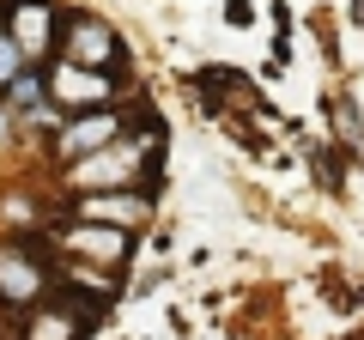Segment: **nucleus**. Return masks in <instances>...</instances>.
Segmentation results:
<instances>
[{"instance_id":"nucleus-3","label":"nucleus","mask_w":364,"mask_h":340,"mask_svg":"<svg viewBox=\"0 0 364 340\" xmlns=\"http://www.w3.org/2000/svg\"><path fill=\"white\" fill-rule=\"evenodd\" d=\"M61 61H79V67H104V73H128L134 79V67H128V43H122V31L109 25V18H97V13H79V6H67V18H61Z\"/></svg>"},{"instance_id":"nucleus-4","label":"nucleus","mask_w":364,"mask_h":340,"mask_svg":"<svg viewBox=\"0 0 364 340\" xmlns=\"http://www.w3.org/2000/svg\"><path fill=\"white\" fill-rule=\"evenodd\" d=\"M128 85V73H104V67H79V61H49V104L61 116H79V110H104L116 104V92Z\"/></svg>"},{"instance_id":"nucleus-7","label":"nucleus","mask_w":364,"mask_h":340,"mask_svg":"<svg viewBox=\"0 0 364 340\" xmlns=\"http://www.w3.org/2000/svg\"><path fill=\"white\" fill-rule=\"evenodd\" d=\"M0 18H6V37L25 49V61L43 67V55L61 49V18H67V6H55V0H0Z\"/></svg>"},{"instance_id":"nucleus-10","label":"nucleus","mask_w":364,"mask_h":340,"mask_svg":"<svg viewBox=\"0 0 364 340\" xmlns=\"http://www.w3.org/2000/svg\"><path fill=\"white\" fill-rule=\"evenodd\" d=\"M322 110H328V128H334L340 140H346V146H340V152L364 158V122H358V104H352V97H328Z\"/></svg>"},{"instance_id":"nucleus-12","label":"nucleus","mask_w":364,"mask_h":340,"mask_svg":"<svg viewBox=\"0 0 364 340\" xmlns=\"http://www.w3.org/2000/svg\"><path fill=\"white\" fill-rule=\"evenodd\" d=\"M225 25L249 31V25H255V6H249V0H225Z\"/></svg>"},{"instance_id":"nucleus-2","label":"nucleus","mask_w":364,"mask_h":340,"mask_svg":"<svg viewBox=\"0 0 364 340\" xmlns=\"http://www.w3.org/2000/svg\"><path fill=\"white\" fill-rule=\"evenodd\" d=\"M55 249H61L67 262L79 267H104V274H122L134 255V231L122 225H104V219H55Z\"/></svg>"},{"instance_id":"nucleus-8","label":"nucleus","mask_w":364,"mask_h":340,"mask_svg":"<svg viewBox=\"0 0 364 340\" xmlns=\"http://www.w3.org/2000/svg\"><path fill=\"white\" fill-rule=\"evenodd\" d=\"M85 322H97V316L79 310V292L73 286H55L37 310H25V334H18V340H79Z\"/></svg>"},{"instance_id":"nucleus-9","label":"nucleus","mask_w":364,"mask_h":340,"mask_svg":"<svg viewBox=\"0 0 364 340\" xmlns=\"http://www.w3.org/2000/svg\"><path fill=\"white\" fill-rule=\"evenodd\" d=\"M73 219H104V225H122V231H140L152 219V195L146 188H97V195H73Z\"/></svg>"},{"instance_id":"nucleus-1","label":"nucleus","mask_w":364,"mask_h":340,"mask_svg":"<svg viewBox=\"0 0 364 340\" xmlns=\"http://www.w3.org/2000/svg\"><path fill=\"white\" fill-rule=\"evenodd\" d=\"M164 152V146H140L134 134H122V140H109L104 152H91V158H79V164H67L61 176L73 188H85V195H97V188H140V176H146V164Z\"/></svg>"},{"instance_id":"nucleus-13","label":"nucleus","mask_w":364,"mask_h":340,"mask_svg":"<svg viewBox=\"0 0 364 340\" xmlns=\"http://www.w3.org/2000/svg\"><path fill=\"white\" fill-rule=\"evenodd\" d=\"M352 18H358V25H364V0H352Z\"/></svg>"},{"instance_id":"nucleus-11","label":"nucleus","mask_w":364,"mask_h":340,"mask_svg":"<svg viewBox=\"0 0 364 340\" xmlns=\"http://www.w3.org/2000/svg\"><path fill=\"white\" fill-rule=\"evenodd\" d=\"M25 67H31V61H25V49H18V43L6 37V31H0V92H6V85H13V79L25 73Z\"/></svg>"},{"instance_id":"nucleus-6","label":"nucleus","mask_w":364,"mask_h":340,"mask_svg":"<svg viewBox=\"0 0 364 340\" xmlns=\"http://www.w3.org/2000/svg\"><path fill=\"white\" fill-rule=\"evenodd\" d=\"M49 255H37L31 243H0V310H37L49 298Z\"/></svg>"},{"instance_id":"nucleus-5","label":"nucleus","mask_w":364,"mask_h":340,"mask_svg":"<svg viewBox=\"0 0 364 340\" xmlns=\"http://www.w3.org/2000/svg\"><path fill=\"white\" fill-rule=\"evenodd\" d=\"M128 134V104H104V110H79V116H61V134H55V164H79V158L104 152L109 140Z\"/></svg>"}]
</instances>
